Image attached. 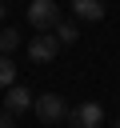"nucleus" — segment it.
Returning a JSON list of instances; mask_svg holds the SVG:
<instances>
[{"label":"nucleus","mask_w":120,"mask_h":128,"mask_svg":"<svg viewBox=\"0 0 120 128\" xmlns=\"http://www.w3.org/2000/svg\"><path fill=\"white\" fill-rule=\"evenodd\" d=\"M0 20H4V4H0Z\"/></svg>","instance_id":"11"},{"label":"nucleus","mask_w":120,"mask_h":128,"mask_svg":"<svg viewBox=\"0 0 120 128\" xmlns=\"http://www.w3.org/2000/svg\"><path fill=\"white\" fill-rule=\"evenodd\" d=\"M28 24L36 32H52L60 24V4L56 0H28Z\"/></svg>","instance_id":"1"},{"label":"nucleus","mask_w":120,"mask_h":128,"mask_svg":"<svg viewBox=\"0 0 120 128\" xmlns=\"http://www.w3.org/2000/svg\"><path fill=\"white\" fill-rule=\"evenodd\" d=\"M100 124H104V108L96 100H84L68 112V128H100Z\"/></svg>","instance_id":"3"},{"label":"nucleus","mask_w":120,"mask_h":128,"mask_svg":"<svg viewBox=\"0 0 120 128\" xmlns=\"http://www.w3.org/2000/svg\"><path fill=\"white\" fill-rule=\"evenodd\" d=\"M112 128H120V120H116V124H112Z\"/></svg>","instance_id":"12"},{"label":"nucleus","mask_w":120,"mask_h":128,"mask_svg":"<svg viewBox=\"0 0 120 128\" xmlns=\"http://www.w3.org/2000/svg\"><path fill=\"white\" fill-rule=\"evenodd\" d=\"M16 84V64L12 56H0V88H12Z\"/></svg>","instance_id":"8"},{"label":"nucleus","mask_w":120,"mask_h":128,"mask_svg":"<svg viewBox=\"0 0 120 128\" xmlns=\"http://www.w3.org/2000/svg\"><path fill=\"white\" fill-rule=\"evenodd\" d=\"M52 32H56V40H60V44H76V40H80V32H76V24H68V20H60V24L52 28Z\"/></svg>","instance_id":"7"},{"label":"nucleus","mask_w":120,"mask_h":128,"mask_svg":"<svg viewBox=\"0 0 120 128\" xmlns=\"http://www.w3.org/2000/svg\"><path fill=\"white\" fill-rule=\"evenodd\" d=\"M0 128H16V116L12 112H0Z\"/></svg>","instance_id":"10"},{"label":"nucleus","mask_w":120,"mask_h":128,"mask_svg":"<svg viewBox=\"0 0 120 128\" xmlns=\"http://www.w3.org/2000/svg\"><path fill=\"white\" fill-rule=\"evenodd\" d=\"M32 112H36L44 124L68 120V104H64V96H56V92H44V96H36V100H32Z\"/></svg>","instance_id":"2"},{"label":"nucleus","mask_w":120,"mask_h":128,"mask_svg":"<svg viewBox=\"0 0 120 128\" xmlns=\"http://www.w3.org/2000/svg\"><path fill=\"white\" fill-rule=\"evenodd\" d=\"M72 12L80 20H104V0H72Z\"/></svg>","instance_id":"6"},{"label":"nucleus","mask_w":120,"mask_h":128,"mask_svg":"<svg viewBox=\"0 0 120 128\" xmlns=\"http://www.w3.org/2000/svg\"><path fill=\"white\" fill-rule=\"evenodd\" d=\"M32 100H36V96H32L28 88H20V84H12V88L4 92V112H12V116H20V112H28V108H32Z\"/></svg>","instance_id":"5"},{"label":"nucleus","mask_w":120,"mask_h":128,"mask_svg":"<svg viewBox=\"0 0 120 128\" xmlns=\"http://www.w3.org/2000/svg\"><path fill=\"white\" fill-rule=\"evenodd\" d=\"M56 52H60V40H56V32H36V36H32V44H28V56H32L36 64H48V60H56Z\"/></svg>","instance_id":"4"},{"label":"nucleus","mask_w":120,"mask_h":128,"mask_svg":"<svg viewBox=\"0 0 120 128\" xmlns=\"http://www.w3.org/2000/svg\"><path fill=\"white\" fill-rule=\"evenodd\" d=\"M16 44H20L16 28H4V32H0V56H12V52H16Z\"/></svg>","instance_id":"9"}]
</instances>
